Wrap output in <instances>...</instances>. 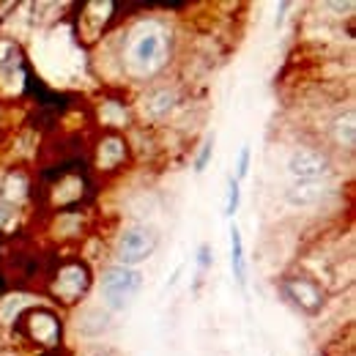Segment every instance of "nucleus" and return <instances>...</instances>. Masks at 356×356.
<instances>
[{"label":"nucleus","instance_id":"f257e3e1","mask_svg":"<svg viewBox=\"0 0 356 356\" xmlns=\"http://www.w3.org/2000/svg\"><path fill=\"white\" fill-rule=\"evenodd\" d=\"M143 288V274L137 268L127 266H110L102 274V299L110 310H124L129 307L134 296Z\"/></svg>","mask_w":356,"mask_h":356},{"label":"nucleus","instance_id":"f03ea898","mask_svg":"<svg viewBox=\"0 0 356 356\" xmlns=\"http://www.w3.org/2000/svg\"><path fill=\"white\" fill-rule=\"evenodd\" d=\"M156 244H159V236L154 227H145V225L129 227L118 241V266L134 268L137 264L148 261L154 255Z\"/></svg>","mask_w":356,"mask_h":356},{"label":"nucleus","instance_id":"7ed1b4c3","mask_svg":"<svg viewBox=\"0 0 356 356\" xmlns=\"http://www.w3.org/2000/svg\"><path fill=\"white\" fill-rule=\"evenodd\" d=\"M329 168H332L329 156L321 151H312V148H296L288 156V173L299 181H318L321 176L329 173Z\"/></svg>","mask_w":356,"mask_h":356},{"label":"nucleus","instance_id":"20e7f679","mask_svg":"<svg viewBox=\"0 0 356 356\" xmlns=\"http://www.w3.org/2000/svg\"><path fill=\"white\" fill-rule=\"evenodd\" d=\"M285 293L305 312H318V307H321V288L315 282H310V280H305V277L288 280L285 282Z\"/></svg>","mask_w":356,"mask_h":356},{"label":"nucleus","instance_id":"39448f33","mask_svg":"<svg viewBox=\"0 0 356 356\" xmlns=\"http://www.w3.org/2000/svg\"><path fill=\"white\" fill-rule=\"evenodd\" d=\"M162 49H165V42H162L159 33H145V36H140V39L134 42L132 60L137 66L151 69V66H156V63L162 60Z\"/></svg>","mask_w":356,"mask_h":356},{"label":"nucleus","instance_id":"423d86ee","mask_svg":"<svg viewBox=\"0 0 356 356\" xmlns=\"http://www.w3.org/2000/svg\"><path fill=\"white\" fill-rule=\"evenodd\" d=\"M323 195H326V189L321 184H315V181H299L296 186L285 189V200L291 206H315Z\"/></svg>","mask_w":356,"mask_h":356},{"label":"nucleus","instance_id":"0eeeda50","mask_svg":"<svg viewBox=\"0 0 356 356\" xmlns=\"http://www.w3.org/2000/svg\"><path fill=\"white\" fill-rule=\"evenodd\" d=\"M77 329H80L86 337H99V334H104V332L110 329V315L104 310H99V307H90V310H86L80 315Z\"/></svg>","mask_w":356,"mask_h":356},{"label":"nucleus","instance_id":"6e6552de","mask_svg":"<svg viewBox=\"0 0 356 356\" xmlns=\"http://www.w3.org/2000/svg\"><path fill=\"white\" fill-rule=\"evenodd\" d=\"M230 266L236 282L244 288L247 285V268H244V241H241V230L233 225L230 227Z\"/></svg>","mask_w":356,"mask_h":356},{"label":"nucleus","instance_id":"1a4fd4ad","mask_svg":"<svg viewBox=\"0 0 356 356\" xmlns=\"http://www.w3.org/2000/svg\"><path fill=\"white\" fill-rule=\"evenodd\" d=\"M173 107H176V93L168 88L154 90V93L148 96V102H145V110H148V115H154V118L168 115Z\"/></svg>","mask_w":356,"mask_h":356},{"label":"nucleus","instance_id":"9d476101","mask_svg":"<svg viewBox=\"0 0 356 356\" xmlns=\"http://www.w3.org/2000/svg\"><path fill=\"white\" fill-rule=\"evenodd\" d=\"M334 134H337V140H340V143H346V145H354V143H356L354 113H346V118H340V121L334 124Z\"/></svg>","mask_w":356,"mask_h":356},{"label":"nucleus","instance_id":"9b49d317","mask_svg":"<svg viewBox=\"0 0 356 356\" xmlns=\"http://www.w3.org/2000/svg\"><path fill=\"white\" fill-rule=\"evenodd\" d=\"M238 203H241V186L238 181L230 176L227 178V200H225V217H233L238 211Z\"/></svg>","mask_w":356,"mask_h":356},{"label":"nucleus","instance_id":"f8f14e48","mask_svg":"<svg viewBox=\"0 0 356 356\" xmlns=\"http://www.w3.org/2000/svg\"><path fill=\"white\" fill-rule=\"evenodd\" d=\"M211 154H214V137L203 143V148H200V154H197V159H195V170H197V173H203V170H206V165H209Z\"/></svg>","mask_w":356,"mask_h":356},{"label":"nucleus","instance_id":"ddd939ff","mask_svg":"<svg viewBox=\"0 0 356 356\" xmlns=\"http://www.w3.org/2000/svg\"><path fill=\"white\" fill-rule=\"evenodd\" d=\"M247 173H250V148L244 145L241 148V156H238V168H236V181H241Z\"/></svg>","mask_w":356,"mask_h":356},{"label":"nucleus","instance_id":"4468645a","mask_svg":"<svg viewBox=\"0 0 356 356\" xmlns=\"http://www.w3.org/2000/svg\"><path fill=\"white\" fill-rule=\"evenodd\" d=\"M211 261H214V255H211V247H209V244H200V250H197V266L209 268V266H211Z\"/></svg>","mask_w":356,"mask_h":356}]
</instances>
